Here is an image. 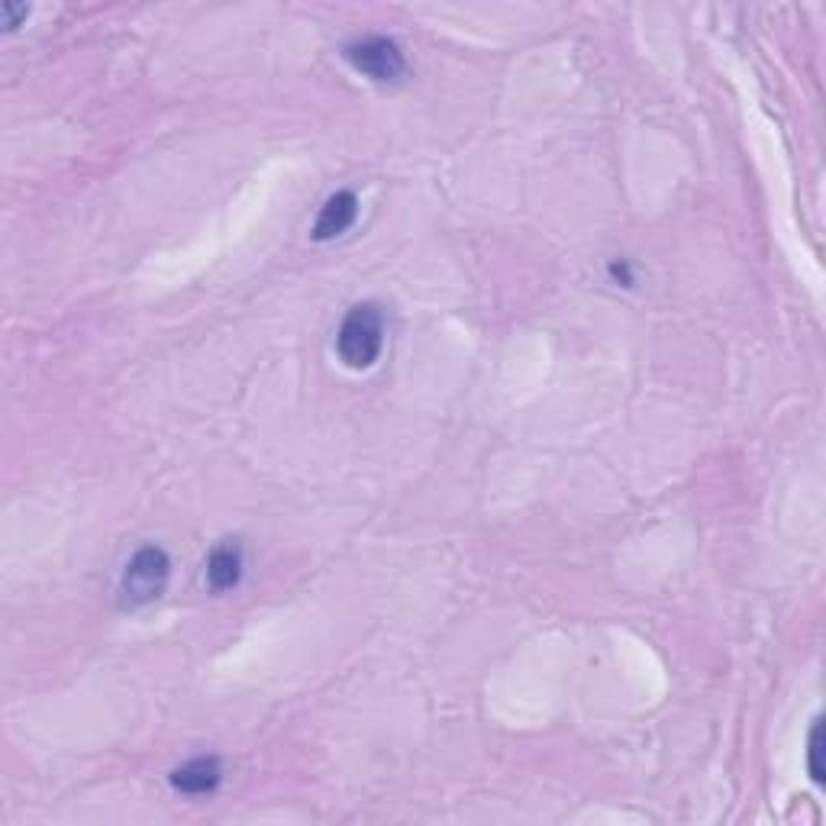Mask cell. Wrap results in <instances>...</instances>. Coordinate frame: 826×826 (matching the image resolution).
<instances>
[{"label": "cell", "mask_w": 826, "mask_h": 826, "mask_svg": "<svg viewBox=\"0 0 826 826\" xmlns=\"http://www.w3.org/2000/svg\"><path fill=\"white\" fill-rule=\"evenodd\" d=\"M171 782L178 791H188V794H206L213 787L220 785V762L216 759H194L188 765H181Z\"/></svg>", "instance_id": "cell-6"}, {"label": "cell", "mask_w": 826, "mask_h": 826, "mask_svg": "<svg viewBox=\"0 0 826 826\" xmlns=\"http://www.w3.org/2000/svg\"><path fill=\"white\" fill-rule=\"evenodd\" d=\"M356 213H359V201L352 191H336L330 201L324 204L317 223H314V240H332L339 233H346L352 223H356Z\"/></svg>", "instance_id": "cell-4"}, {"label": "cell", "mask_w": 826, "mask_h": 826, "mask_svg": "<svg viewBox=\"0 0 826 826\" xmlns=\"http://www.w3.org/2000/svg\"><path fill=\"white\" fill-rule=\"evenodd\" d=\"M243 579V549L236 542H220L206 559V581L213 591H230Z\"/></svg>", "instance_id": "cell-5"}, {"label": "cell", "mask_w": 826, "mask_h": 826, "mask_svg": "<svg viewBox=\"0 0 826 826\" xmlns=\"http://www.w3.org/2000/svg\"><path fill=\"white\" fill-rule=\"evenodd\" d=\"M168 575H171V562L159 546H146L139 549L124 572V601L129 607H142L152 604L156 597H162Z\"/></svg>", "instance_id": "cell-2"}, {"label": "cell", "mask_w": 826, "mask_h": 826, "mask_svg": "<svg viewBox=\"0 0 826 826\" xmlns=\"http://www.w3.org/2000/svg\"><path fill=\"white\" fill-rule=\"evenodd\" d=\"M346 59L356 72L369 75L372 82H398L407 72L404 52L398 49V42L384 36H366L346 45Z\"/></svg>", "instance_id": "cell-3"}, {"label": "cell", "mask_w": 826, "mask_h": 826, "mask_svg": "<svg viewBox=\"0 0 826 826\" xmlns=\"http://www.w3.org/2000/svg\"><path fill=\"white\" fill-rule=\"evenodd\" d=\"M384 349V317L374 304H359L346 314L336 352L349 369H372Z\"/></svg>", "instance_id": "cell-1"}, {"label": "cell", "mask_w": 826, "mask_h": 826, "mask_svg": "<svg viewBox=\"0 0 826 826\" xmlns=\"http://www.w3.org/2000/svg\"><path fill=\"white\" fill-rule=\"evenodd\" d=\"M820 755H824V727L820 720L814 723L811 730V745H807V765H811V775L817 785H824V765H820Z\"/></svg>", "instance_id": "cell-7"}]
</instances>
